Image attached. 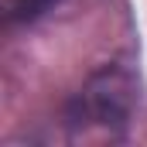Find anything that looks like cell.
Here are the masks:
<instances>
[{"mask_svg":"<svg viewBox=\"0 0 147 147\" xmlns=\"http://www.w3.org/2000/svg\"><path fill=\"white\" fill-rule=\"evenodd\" d=\"M134 110V79L120 69L92 75L86 89L79 92L69 106V123L72 127H103L110 134L113 127H127Z\"/></svg>","mask_w":147,"mask_h":147,"instance_id":"cell-1","label":"cell"},{"mask_svg":"<svg viewBox=\"0 0 147 147\" xmlns=\"http://www.w3.org/2000/svg\"><path fill=\"white\" fill-rule=\"evenodd\" d=\"M62 0H3V24H24L34 21L45 10H51Z\"/></svg>","mask_w":147,"mask_h":147,"instance_id":"cell-2","label":"cell"}]
</instances>
